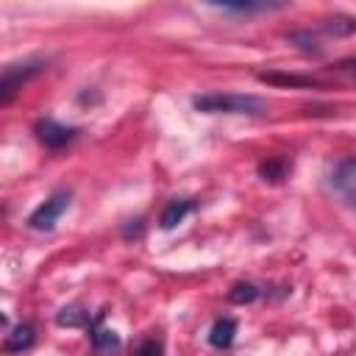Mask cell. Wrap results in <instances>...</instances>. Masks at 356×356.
Masks as SVG:
<instances>
[{"mask_svg": "<svg viewBox=\"0 0 356 356\" xmlns=\"http://www.w3.org/2000/svg\"><path fill=\"white\" fill-rule=\"evenodd\" d=\"M161 353H164V348H161L159 339H145V342H139V348L134 350V356H161Z\"/></svg>", "mask_w": 356, "mask_h": 356, "instance_id": "13", "label": "cell"}, {"mask_svg": "<svg viewBox=\"0 0 356 356\" xmlns=\"http://www.w3.org/2000/svg\"><path fill=\"white\" fill-rule=\"evenodd\" d=\"M342 72H350V75H356V58H345V61H339L337 64Z\"/></svg>", "mask_w": 356, "mask_h": 356, "instance_id": "14", "label": "cell"}, {"mask_svg": "<svg viewBox=\"0 0 356 356\" xmlns=\"http://www.w3.org/2000/svg\"><path fill=\"white\" fill-rule=\"evenodd\" d=\"M67 206H70V195H67V192H56V195H50L42 206L33 209V214L28 217V225L36 228V231H50V228L56 225V220L64 214Z\"/></svg>", "mask_w": 356, "mask_h": 356, "instance_id": "3", "label": "cell"}, {"mask_svg": "<svg viewBox=\"0 0 356 356\" xmlns=\"http://www.w3.org/2000/svg\"><path fill=\"white\" fill-rule=\"evenodd\" d=\"M192 211V200H172V203H167V209L161 211V228H175L186 214Z\"/></svg>", "mask_w": 356, "mask_h": 356, "instance_id": "8", "label": "cell"}, {"mask_svg": "<svg viewBox=\"0 0 356 356\" xmlns=\"http://www.w3.org/2000/svg\"><path fill=\"white\" fill-rule=\"evenodd\" d=\"M234 334H236V323L231 317H220L214 325H211V334H209V342L214 348H228L234 342Z\"/></svg>", "mask_w": 356, "mask_h": 356, "instance_id": "6", "label": "cell"}, {"mask_svg": "<svg viewBox=\"0 0 356 356\" xmlns=\"http://www.w3.org/2000/svg\"><path fill=\"white\" fill-rule=\"evenodd\" d=\"M259 175H261L264 181H281V178L286 175V161H284V159H270V161H264V164L259 167Z\"/></svg>", "mask_w": 356, "mask_h": 356, "instance_id": "10", "label": "cell"}, {"mask_svg": "<svg viewBox=\"0 0 356 356\" xmlns=\"http://www.w3.org/2000/svg\"><path fill=\"white\" fill-rule=\"evenodd\" d=\"M256 295H259V292H256V286H253V284H236V286H234V292H231L228 298H231L234 303H248V300H253Z\"/></svg>", "mask_w": 356, "mask_h": 356, "instance_id": "12", "label": "cell"}, {"mask_svg": "<svg viewBox=\"0 0 356 356\" xmlns=\"http://www.w3.org/2000/svg\"><path fill=\"white\" fill-rule=\"evenodd\" d=\"M33 345V328L31 325H17L11 334H6L3 339V348L8 353H19V350H28Z\"/></svg>", "mask_w": 356, "mask_h": 356, "instance_id": "7", "label": "cell"}, {"mask_svg": "<svg viewBox=\"0 0 356 356\" xmlns=\"http://www.w3.org/2000/svg\"><path fill=\"white\" fill-rule=\"evenodd\" d=\"M195 108L203 114H261L267 111V100L242 92H209L195 97Z\"/></svg>", "mask_w": 356, "mask_h": 356, "instance_id": "1", "label": "cell"}, {"mask_svg": "<svg viewBox=\"0 0 356 356\" xmlns=\"http://www.w3.org/2000/svg\"><path fill=\"white\" fill-rule=\"evenodd\" d=\"M92 342H95V348H97V350H114V348H117V337H114V334H108V331H103V328H95Z\"/></svg>", "mask_w": 356, "mask_h": 356, "instance_id": "11", "label": "cell"}, {"mask_svg": "<svg viewBox=\"0 0 356 356\" xmlns=\"http://www.w3.org/2000/svg\"><path fill=\"white\" fill-rule=\"evenodd\" d=\"M75 134H78L75 128H67V125H61V122H56V120H39V122H36V136H39V142L47 145V147H61V145L72 142Z\"/></svg>", "mask_w": 356, "mask_h": 356, "instance_id": "5", "label": "cell"}, {"mask_svg": "<svg viewBox=\"0 0 356 356\" xmlns=\"http://www.w3.org/2000/svg\"><path fill=\"white\" fill-rule=\"evenodd\" d=\"M220 11H234V14H253V11H270V8H281V6H270V3H222L214 6Z\"/></svg>", "mask_w": 356, "mask_h": 356, "instance_id": "9", "label": "cell"}, {"mask_svg": "<svg viewBox=\"0 0 356 356\" xmlns=\"http://www.w3.org/2000/svg\"><path fill=\"white\" fill-rule=\"evenodd\" d=\"M44 70L42 61L36 58H25V61H14V64H6L3 67V78H0V103L8 106L14 100V95L33 78Z\"/></svg>", "mask_w": 356, "mask_h": 356, "instance_id": "2", "label": "cell"}, {"mask_svg": "<svg viewBox=\"0 0 356 356\" xmlns=\"http://www.w3.org/2000/svg\"><path fill=\"white\" fill-rule=\"evenodd\" d=\"M331 189L356 209V159H339L331 170Z\"/></svg>", "mask_w": 356, "mask_h": 356, "instance_id": "4", "label": "cell"}]
</instances>
